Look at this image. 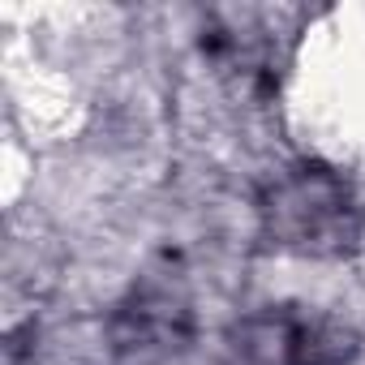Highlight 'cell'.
Here are the masks:
<instances>
[{
    "label": "cell",
    "instance_id": "1",
    "mask_svg": "<svg viewBox=\"0 0 365 365\" xmlns=\"http://www.w3.org/2000/svg\"><path fill=\"white\" fill-rule=\"evenodd\" d=\"M262 237L297 258H348L365 220L352 185L327 163H297L267 180L258 198Z\"/></svg>",
    "mask_w": 365,
    "mask_h": 365
},
{
    "label": "cell",
    "instance_id": "2",
    "mask_svg": "<svg viewBox=\"0 0 365 365\" xmlns=\"http://www.w3.org/2000/svg\"><path fill=\"white\" fill-rule=\"evenodd\" d=\"M194 335V297L180 267L159 262L116 301L108 339L125 365H163Z\"/></svg>",
    "mask_w": 365,
    "mask_h": 365
}]
</instances>
